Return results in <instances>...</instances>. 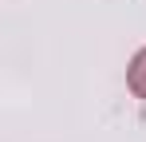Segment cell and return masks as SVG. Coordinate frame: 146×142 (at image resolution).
<instances>
[{
  "instance_id": "6da1fadb",
  "label": "cell",
  "mask_w": 146,
  "mask_h": 142,
  "mask_svg": "<svg viewBox=\"0 0 146 142\" xmlns=\"http://www.w3.org/2000/svg\"><path fill=\"white\" fill-rule=\"evenodd\" d=\"M126 87L138 95V99H146V47L130 59V67H126Z\"/></svg>"
}]
</instances>
